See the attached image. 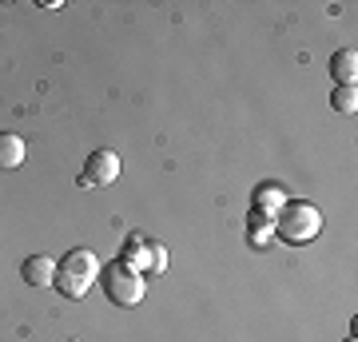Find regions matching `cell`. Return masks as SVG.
Segmentation results:
<instances>
[{
	"label": "cell",
	"mask_w": 358,
	"mask_h": 342,
	"mask_svg": "<svg viewBox=\"0 0 358 342\" xmlns=\"http://www.w3.org/2000/svg\"><path fill=\"white\" fill-rule=\"evenodd\" d=\"M100 259H96V251H88V247H72V251L64 255V263H60V271H68V275H76V279H84L92 287V283L100 279Z\"/></svg>",
	"instance_id": "277c9868"
},
{
	"label": "cell",
	"mask_w": 358,
	"mask_h": 342,
	"mask_svg": "<svg viewBox=\"0 0 358 342\" xmlns=\"http://www.w3.org/2000/svg\"><path fill=\"white\" fill-rule=\"evenodd\" d=\"M120 179V155L112 148H96L84 164V176H80V187H112Z\"/></svg>",
	"instance_id": "3957f363"
},
{
	"label": "cell",
	"mask_w": 358,
	"mask_h": 342,
	"mask_svg": "<svg viewBox=\"0 0 358 342\" xmlns=\"http://www.w3.org/2000/svg\"><path fill=\"white\" fill-rule=\"evenodd\" d=\"M331 76L338 88H355V80H358V52L355 48H338L331 56Z\"/></svg>",
	"instance_id": "8992f818"
},
{
	"label": "cell",
	"mask_w": 358,
	"mask_h": 342,
	"mask_svg": "<svg viewBox=\"0 0 358 342\" xmlns=\"http://www.w3.org/2000/svg\"><path fill=\"white\" fill-rule=\"evenodd\" d=\"M167 271V247L159 239H148V279Z\"/></svg>",
	"instance_id": "4fadbf2b"
},
{
	"label": "cell",
	"mask_w": 358,
	"mask_h": 342,
	"mask_svg": "<svg viewBox=\"0 0 358 342\" xmlns=\"http://www.w3.org/2000/svg\"><path fill=\"white\" fill-rule=\"evenodd\" d=\"M251 207L255 211H263V215H279L282 207H287V191L279 187V183H259L255 187V195H251Z\"/></svg>",
	"instance_id": "52a82bcc"
},
{
	"label": "cell",
	"mask_w": 358,
	"mask_h": 342,
	"mask_svg": "<svg viewBox=\"0 0 358 342\" xmlns=\"http://www.w3.org/2000/svg\"><path fill=\"white\" fill-rule=\"evenodd\" d=\"M96 283L103 287V294H108L112 306H136V303H143V294H148V279H143L136 266L124 263V259L103 263Z\"/></svg>",
	"instance_id": "7a4b0ae2"
},
{
	"label": "cell",
	"mask_w": 358,
	"mask_h": 342,
	"mask_svg": "<svg viewBox=\"0 0 358 342\" xmlns=\"http://www.w3.org/2000/svg\"><path fill=\"white\" fill-rule=\"evenodd\" d=\"M247 243L251 247H271L275 243V219L251 207V215H247Z\"/></svg>",
	"instance_id": "ba28073f"
},
{
	"label": "cell",
	"mask_w": 358,
	"mask_h": 342,
	"mask_svg": "<svg viewBox=\"0 0 358 342\" xmlns=\"http://www.w3.org/2000/svg\"><path fill=\"white\" fill-rule=\"evenodd\" d=\"M346 342H355V334H350V339H346Z\"/></svg>",
	"instance_id": "9a60e30c"
},
{
	"label": "cell",
	"mask_w": 358,
	"mask_h": 342,
	"mask_svg": "<svg viewBox=\"0 0 358 342\" xmlns=\"http://www.w3.org/2000/svg\"><path fill=\"white\" fill-rule=\"evenodd\" d=\"M24 164V140L16 131H0V167H20Z\"/></svg>",
	"instance_id": "30bf717a"
},
{
	"label": "cell",
	"mask_w": 358,
	"mask_h": 342,
	"mask_svg": "<svg viewBox=\"0 0 358 342\" xmlns=\"http://www.w3.org/2000/svg\"><path fill=\"white\" fill-rule=\"evenodd\" d=\"M52 287L64 294V299H84V294H88V283L76 279V275H68V271H60V266H56V279H52Z\"/></svg>",
	"instance_id": "8fae6325"
},
{
	"label": "cell",
	"mask_w": 358,
	"mask_h": 342,
	"mask_svg": "<svg viewBox=\"0 0 358 342\" xmlns=\"http://www.w3.org/2000/svg\"><path fill=\"white\" fill-rule=\"evenodd\" d=\"M120 259L128 266H136L143 279H148V235H140V231H131L128 243H124V251H120Z\"/></svg>",
	"instance_id": "9c48e42d"
},
{
	"label": "cell",
	"mask_w": 358,
	"mask_h": 342,
	"mask_svg": "<svg viewBox=\"0 0 358 342\" xmlns=\"http://www.w3.org/2000/svg\"><path fill=\"white\" fill-rule=\"evenodd\" d=\"M319 231H322V211L307 199H287V207L275 215V239L291 243V247L319 239Z\"/></svg>",
	"instance_id": "6da1fadb"
},
{
	"label": "cell",
	"mask_w": 358,
	"mask_h": 342,
	"mask_svg": "<svg viewBox=\"0 0 358 342\" xmlns=\"http://www.w3.org/2000/svg\"><path fill=\"white\" fill-rule=\"evenodd\" d=\"M56 259L52 255H32V259H24L20 263V279L28 283V287H52V279H56Z\"/></svg>",
	"instance_id": "5b68a950"
},
{
	"label": "cell",
	"mask_w": 358,
	"mask_h": 342,
	"mask_svg": "<svg viewBox=\"0 0 358 342\" xmlns=\"http://www.w3.org/2000/svg\"><path fill=\"white\" fill-rule=\"evenodd\" d=\"M68 342H84V339H68Z\"/></svg>",
	"instance_id": "5bb4252c"
},
{
	"label": "cell",
	"mask_w": 358,
	"mask_h": 342,
	"mask_svg": "<svg viewBox=\"0 0 358 342\" xmlns=\"http://www.w3.org/2000/svg\"><path fill=\"white\" fill-rule=\"evenodd\" d=\"M331 108L343 115H355L358 112V88H334L331 92Z\"/></svg>",
	"instance_id": "7c38bea8"
}]
</instances>
